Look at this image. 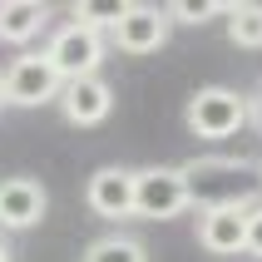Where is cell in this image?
I'll return each instance as SVG.
<instances>
[{"label":"cell","mask_w":262,"mask_h":262,"mask_svg":"<svg viewBox=\"0 0 262 262\" xmlns=\"http://www.w3.org/2000/svg\"><path fill=\"white\" fill-rule=\"evenodd\" d=\"M248 173H257L243 159H193L183 163V183L198 208H228V203H257L248 188Z\"/></svg>","instance_id":"6da1fadb"},{"label":"cell","mask_w":262,"mask_h":262,"mask_svg":"<svg viewBox=\"0 0 262 262\" xmlns=\"http://www.w3.org/2000/svg\"><path fill=\"white\" fill-rule=\"evenodd\" d=\"M183 124H188V134H198V139H208V144L233 139V134L248 124V99H243L237 89H228V84H208V89H198V94L188 99Z\"/></svg>","instance_id":"7a4b0ae2"},{"label":"cell","mask_w":262,"mask_h":262,"mask_svg":"<svg viewBox=\"0 0 262 262\" xmlns=\"http://www.w3.org/2000/svg\"><path fill=\"white\" fill-rule=\"evenodd\" d=\"M188 183L183 168H134V218H178L188 208Z\"/></svg>","instance_id":"3957f363"},{"label":"cell","mask_w":262,"mask_h":262,"mask_svg":"<svg viewBox=\"0 0 262 262\" xmlns=\"http://www.w3.org/2000/svg\"><path fill=\"white\" fill-rule=\"evenodd\" d=\"M45 55H50V64L59 70V79L70 84V79H89V74H99L104 55H109V40L70 20V25L55 30V40H50V50H45Z\"/></svg>","instance_id":"277c9868"},{"label":"cell","mask_w":262,"mask_h":262,"mask_svg":"<svg viewBox=\"0 0 262 262\" xmlns=\"http://www.w3.org/2000/svg\"><path fill=\"white\" fill-rule=\"evenodd\" d=\"M59 89H64V79L50 64V55H20L5 70V104H15V109H40V104L59 99Z\"/></svg>","instance_id":"5b68a950"},{"label":"cell","mask_w":262,"mask_h":262,"mask_svg":"<svg viewBox=\"0 0 262 262\" xmlns=\"http://www.w3.org/2000/svg\"><path fill=\"white\" fill-rule=\"evenodd\" d=\"M168 25H173V20H168V10H163V5L129 0L109 40H114L124 55H154V50H163V40H168Z\"/></svg>","instance_id":"8992f818"},{"label":"cell","mask_w":262,"mask_h":262,"mask_svg":"<svg viewBox=\"0 0 262 262\" xmlns=\"http://www.w3.org/2000/svg\"><path fill=\"white\" fill-rule=\"evenodd\" d=\"M84 203L94 218H134V168H119V163H109V168H94L84 183Z\"/></svg>","instance_id":"52a82bcc"},{"label":"cell","mask_w":262,"mask_h":262,"mask_svg":"<svg viewBox=\"0 0 262 262\" xmlns=\"http://www.w3.org/2000/svg\"><path fill=\"white\" fill-rule=\"evenodd\" d=\"M248 213L252 203H228V208H203L198 218V243L218 257H233V252H248Z\"/></svg>","instance_id":"ba28073f"},{"label":"cell","mask_w":262,"mask_h":262,"mask_svg":"<svg viewBox=\"0 0 262 262\" xmlns=\"http://www.w3.org/2000/svg\"><path fill=\"white\" fill-rule=\"evenodd\" d=\"M45 208H50L45 183H35V178H25V173L0 178V228L25 233V228H35V223L45 218Z\"/></svg>","instance_id":"9c48e42d"},{"label":"cell","mask_w":262,"mask_h":262,"mask_svg":"<svg viewBox=\"0 0 262 262\" xmlns=\"http://www.w3.org/2000/svg\"><path fill=\"white\" fill-rule=\"evenodd\" d=\"M109 109H114V89L104 84L99 74H89V79H70V84L59 89V114L70 119V124H79V129L104 124Z\"/></svg>","instance_id":"30bf717a"},{"label":"cell","mask_w":262,"mask_h":262,"mask_svg":"<svg viewBox=\"0 0 262 262\" xmlns=\"http://www.w3.org/2000/svg\"><path fill=\"white\" fill-rule=\"evenodd\" d=\"M45 25H50L45 0H0V40L5 45H30Z\"/></svg>","instance_id":"8fae6325"},{"label":"cell","mask_w":262,"mask_h":262,"mask_svg":"<svg viewBox=\"0 0 262 262\" xmlns=\"http://www.w3.org/2000/svg\"><path fill=\"white\" fill-rule=\"evenodd\" d=\"M228 40L243 45V50H262V5L257 0H243L228 10Z\"/></svg>","instance_id":"7c38bea8"},{"label":"cell","mask_w":262,"mask_h":262,"mask_svg":"<svg viewBox=\"0 0 262 262\" xmlns=\"http://www.w3.org/2000/svg\"><path fill=\"white\" fill-rule=\"evenodd\" d=\"M84 262H148V248L139 237H94L84 248Z\"/></svg>","instance_id":"4fadbf2b"},{"label":"cell","mask_w":262,"mask_h":262,"mask_svg":"<svg viewBox=\"0 0 262 262\" xmlns=\"http://www.w3.org/2000/svg\"><path fill=\"white\" fill-rule=\"evenodd\" d=\"M70 15H74V25L94 30V35H114L119 15H124V0H114V5H94V0H74V5H70Z\"/></svg>","instance_id":"5bb4252c"},{"label":"cell","mask_w":262,"mask_h":262,"mask_svg":"<svg viewBox=\"0 0 262 262\" xmlns=\"http://www.w3.org/2000/svg\"><path fill=\"white\" fill-rule=\"evenodd\" d=\"M168 10V20H178V25H208L213 15H228L233 5L228 0H173V5H163Z\"/></svg>","instance_id":"9a60e30c"},{"label":"cell","mask_w":262,"mask_h":262,"mask_svg":"<svg viewBox=\"0 0 262 262\" xmlns=\"http://www.w3.org/2000/svg\"><path fill=\"white\" fill-rule=\"evenodd\" d=\"M248 257H262V203H252L248 213Z\"/></svg>","instance_id":"2e32d148"},{"label":"cell","mask_w":262,"mask_h":262,"mask_svg":"<svg viewBox=\"0 0 262 262\" xmlns=\"http://www.w3.org/2000/svg\"><path fill=\"white\" fill-rule=\"evenodd\" d=\"M248 119L257 124V134H262V84L252 89V104H248Z\"/></svg>","instance_id":"e0dca14e"},{"label":"cell","mask_w":262,"mask_h":262,"mask_svg":"<svg viewBox=\"0 0 262 262\" xmlns=\"http://www.w3.org/2000/svg\"><path fill=\"white\" fill-rule=\"evenodd\" d=\"M0 262H10V248H5V243H0Z\"/></svg>","instance_id":"ac0fdd59"},{"label":"cell","mask_w":262,"mask_h":262,"mask_svg":"<svg viewBox=\"0 0 262 262\" xmlns=\"http://www.w3.org/2000/svg\"><path fill=\"white\" fill-rule=\"evenodd\" d=\"M0 104H5V79H0Z\"/></svg>","instance_id":"d6986e66"},{"label":"cell","mask_w":262,"mask_h":262,"mask_svg":"<svg viewBox=\"0 0 262 262\" xmlns=\"http://www.w3.org/2000/svg\"><path fill=\"white\" fill-rule=\"evenodd\" d=\"M257 173H262V163H257Z\"/></svg>","instance_id":"ffe728a7"}]
</instances>
